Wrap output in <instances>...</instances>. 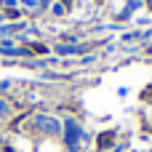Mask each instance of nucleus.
Instances as JSON below:
<instances>
[{
	"label": "nucleus",
	"mask_w": 152,
	"mask_h": 152,
	"mask_svg": "<svg viewBox=\"0 0 152 152\" xmlns=\"http://www.w3.org/2000/svg\"><path fill=\"white\" fill-rule=\"evenodd\" d=\"M64 142H67L69 152L80 150V144H83V131H80V126H77L75 120H67V126H64Z\"/></svg>",
	"instance_id": "obj_1"
},
{
	"label": "nucleus",
	"mask_w": 152,
	"mask_h": 152,
	"mask_svg": "<svg viewBox=\"0 0 152 152\" xmlns=\"http://www.w3.org/2000/svg\"><path fill=\"white\" fill-rule=\"evenodd\" d=\"M35 126H37L40 134H48V136H59L61 134V123L56 118H51V115H37L35 118Z\"/></svg>",
	"instance_id": "obj_2"
},
{
	"label": "nucleus",
	"mask_w": 152,
	"mask_h": 152,
	"mask_svg": "<svg viewBox=\"0 0 152 152\" xmlns=\"http://www.w3.org/2000/svg\"><path fill=\"white\" fill-rule=\"evenodd\" d=\"M8 115H11V107L5 99H0V118H8Z\"/></svg>",
	"instance_id": "obj_3"
},
{
	"label": "nucleus",
	"mask_w": 152,
	"mask_h": 152,
	"mask_svg": "<svg viewBox=\"0 0 152 152\" xmlns=\"http://www.w3.org/2000/svg\"><path fill=\"white\" fill-rule=\"evenodd\" d=\"M24 3H27V5H32V8H35V5H40V0H24Z\"/></svg>",
	"instance_id": "obj_4"
}]
</instances>
